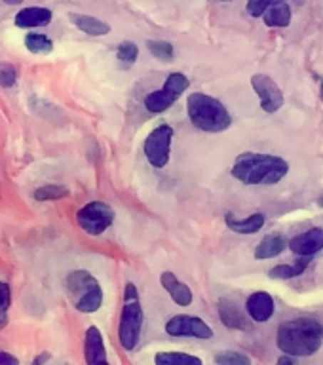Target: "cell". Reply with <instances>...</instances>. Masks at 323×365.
Listing matches in <instances>:
<instances>
[{
    "label": "cell",
    "mask_w": 323,
    "mask_h": 365,
    "mask_svg": "<svg viewBox=\"0 0 323 365\" xmlns=\"http://www.w3.org/2000/svg\"><path fill=\"white\" fill-rule=\"evenodd\" d=\"M247 14L262 17L267 27H289L291 8L287 0H247Z\"/></svg>",
    "instance_id": "9c48e42d"
},
{
    "label": "cell",
    "mask_w": 323,
    "mask_h": 365,
    "mask_svg": "<svg viewBox=\"0 0 323 365\" xmlns=\"http://www.w3.org/2000/svg\"><path fill=\"white\" fill-rule=\"evenodd\" d=\"M84 356L86 361L90 365L108 364L107 350H105V341H103L101 331H99V327H96V325H91V327H88V331H86Z\"/></svg>",
    "instance_id": "4fadbf2b"
},
{
    "label": "cell",
    "mask_w": 323,
    "mask_h": 365,
    "mask_svg": "<svg viewBox=\"0 0 323 365\" xmlns=\"http://www.w3.org/2000/svg\"><path fill=\"white\" fill-rule=\"evenodd\" d=\"M289 250L299 257H310L323 250V228L314 227L287 242Z\"/></svg>",
    "instance_id": "7c38bea8"
},
{
    "label": "cell",
    "mask_w": 323,
    "mask_h": 365,
    "mask_svg": "<svg viewBox=\"0 0 323 365\" xmlns=\"http://www.w3.org/2000/svg\"><path fill=\"white\" fill-rule=\"evenodd\" d=\"M156 365H202V359L190 354L181 352H158L154 356Z\"/></svg>",
    "instance_id": "44dd1931"
},
{
    "label": "cell",
    "mask_w": 323,
    "mask_h": 365,
    "mask_svg": "<svg viewBox=\"0 0 323 365\" xmlns=\"http://www.w3.org/2000/svg\"><path fill=\"white\" fill-rule=\"evenodd\" d=\"M68 190L63 185H46L34 190V200L39 202H46V200H61L63 196H67Z\"/></svg>",
    "instance_id": "cb8c5ba5"
},
{
    "label": "cell",
    "mask_w": 323,
    "mask_h": 365,
    "mask_svg": "<svg viewBox=\"0 0 323 365\" xmlns=\"http://www.w3.org/2000/svg\"><path fill=\"white\" fill-rule=\"evenodd\" d=\"M160 284L164 287L170 297L175 301V304L179 307H188L190 302H193V291L188 287L187 284H183L177 279V276L173 272H164L160 276Z\"/></svg>",
    "instance_id": "2e32d148"
},
{
    "label": "cell",
    "mask_w": 323,
    "mask_h": 365,
    "mask_svg": "<svg viewBox=\"0 0 323 365\" xmlns=\"http://www.w3.org/2000/svg\"><path fill=\"white\" fill-rule=\"evenodd\" d=\"M308 264V257H302L301 261H297L295 264H278V267H274L268 276L274 279H289L295 278V276H301L304 272V268Z\"/></svg>",
    "instance_id": "7402d4cb"
},
{
    "label": "cell",
    "mask_w": 323,
    "mask_h": 365,
    "mask_svg": "<svg viewBox=\"0 0 323 365\" xmlns=\"http://www.w3.org/2000/svg\"><path fill=\"white\" fill-rule=\"evenodd\" d=\"M19 364V359L16 356H11V354L0 352V365H17Z\"/></svg>",
    "instance_id": "f546056e"
},
{
    "label": "cell",
    "mask_w": 323,
    "mask_h": 365,
    "mask_svg": "<svg viewBox=\"0 0 323 365\" xmlns=\"http://www.w3.org/2000/svg\"><path fill=\"white\" fill-rule=\"evenodd\" d=\"M165 333L171 336H194V339H211L213 329L205 324L198 316H188V314H177L165 324Z\"/></svg>",
    "instance_id": "30bf717a"
},
{
    "label": "cell",
    "mask_w": 323,
    "mask_h": 365,
    "mask_svg": "<svg viewBox=\"0 0 323 365\" xmlns=\"http://www.w3.org/2000/svg\"><path fill=\"white\" fill-rule=\"evenodd\" d=\"M143 307L139 301V293H137L135 285H125L124 295V307H122V314H120V325H118V341L124 350L131 352L135 350L137 342L141 339L143 331Z\"/></svg>",
    "instance_id": "5b68a950"
},
{
    "label": "cell",
    "mask_w": 323,
    "mask_h": 365,
    "mask_svg": "<svg viewBox=\"0 0 323 365\" xmlns=\"http://www.w3.org/2000/svg\"><path fill=\"white\" fill-rule=\"evenodd\" d=\"M11 304V291L10 285L0 282V329H4L8 325V312Z\"/></svg>",
    "instance_id": "484cf974"
},
{
    "label": "cell",
    "mask_w": 323,
    "mask_h": 365,
    "mask_svg": "<svg viewBox=\"0 0 323 365\" xmlns=\"http://www.w3.org/2000/svg\"><path fill=\"white\" fill-rule=\"evenodd\" d=\"M51 10L48 8H40V6H29L23 10L17 11L16 16V27L19 29H36V27H46L51 23Z\"/></svg>",
    "instance_id": "9a60e30c"
},
{
    "label": "cell",
    "mask_w": 323,
    "mask_h": 365,
    "mask_svg": "<svg viewBox=\"0 0 323 365\" xmlns=\"http://www.w3.org/2000/svg\"><path fill=\"white\" fill-rule=\"evenodd\" d=\"M287 171L289 164L284 158L261 153L240 154L232 165V177L244 185H276Z\"/></svg>",
    "instance_id": "7a4b0ae2"
},
{
    "label": "cell",
    "mask_w": 323,
    "mask_h": 365,
    "mask_svg": "<svg viewBox=\"0 0 323 365\" xmlns=\"http://www.w3.org/2000/svg\"><path fill=\"white\" fill-rule=\"evenodd\" d=\"M287 247V238L284 234L272 232L265 236L261 240V244L257 245L255 250V259L259 261H265V259H272V257H278L284 253V250Z\"/></svg>",
    "instance_id": "ac0fdd59"
},
{
    "label": "cell",
    "mask_w": 323,
    "mask_h": 365,
    "mask_svg": "<svg viewBox=\"0 0 323 365\" xmlns=\"http://www.w3.org/2000/svg\"><path fill=\"white\" fill-rule=\"evenodd\" d=\"M225 222L230 230L238 234H255L265 227V215L262 213H253V215L245 217V219H236L232 213L225 215Z\"/></svg>",
    "instance_id": "ffe728a7"
},
{
    "label": "cell",
    "mask_w": 323,
    "mask_h": 365,
    "mask_svg": "<svg viewBox=\"0 0 323 365\" xmlns=\"http://www.w3.org/2000/svg\"><path fill=\"white\" fill-rule=\"evenodd\" d=\"M319 205H322V207H323V196H322V198H319Z\"/></svg>",
    "instance_id": "d6a6232c"
},
{
    "label": "cell",
    "mask_w": 323,
    "mask_h": 365,
    "mask_svg": "<svg viewBox=\"0 0 323 365\" xmlns=\"http://www.w3.org/2000/svg\"><path fill=\"white\" fill-rule=\"evenodd\" d=\"M245 310L253 322H268L274 316V299L267 291H255L245 302Z\"/></svg>",
    "instance_id": "5bb4252c"
},
{
    "label": "cell",
    "mask_w": 323,
    "mask_h": 365,
    "mask_svg": "<svg viewBox=\"0 0 323 365\" xmlns=\"http://www.w3.org/2000/svg\"><path fill=\"white\" fill-rule=\"evenodd\" d=\"M251 86L261 99V108L265 113H276L280 107H284V91L267 74H255L251 76Z\"/></svg>",
    "instance_id": "8fae6325"
},
{
    "label": "cell",
    "mask_w": 323,
    "mask_h": 365,
    "mask_svg": "<svg viewBox=\"0 0 323 365\" xmlns=\"http://www.w3.org/2000/svg\"><path fill=\"white\" fill-rule=\"evenodd\" d=\"M221 2H230V0H221Z\"/></svg>",
    "instance_id": "e575fe53"
},
{
    "label": "cell",
    "mask_w": 323,
    "mask_h": 365,
    "mask_svg": "<svg viewBox=\"0 0 323 365\" xmlns=\"http://www.w3.org/2000/svg\"><path fill=\"white\" fill-rule=\"evenodd\" d=\"M17 80V71L14 65L10 63H0V86L2 88H11V86L16 84Z\"/></svg>",
    "instance_id": "f1b7e54d"
},
{
    "label": "cell",
    "mask_w": 323,
    "mask_h": 365,
    "mask_svg": "<svg viewBox=\"0 0 323 365\" xmlns=\"http://www.w3.org/2000/svg\"><path fill=\"white\" fill-rule=\"evenodd\" d=\"M215 364L219 365H250L251 359L240 352H221L215 356Z\"/></svg>",
    "instance_id": "4316f807"
},
{
    "label": "cell",
    "mask_w": 323,
    "mask_h": 365,
    "mask_svg": "<svg viewBox=\"0 0 323 365\" xmlns=\"http://www.w3.org/2000/svg\"><path fill=\"white\" fill-rule=\"evenodd\" d=\"M219 316H221L222 324L230 329H250V322L244 316V312L230 299L219 301Z\"/></svg>",
    "instance_id": "e0dca14e"
},
{
    "label": "cell",
    "mask_w": 323,
    "mask_h": 365,
    "mask_svg": "<svg viewBox=\"0 0 323 365\" xmlns=\"http://www.w3.org/2000/svg\"><path fill=\"white\" fill-rule=\"evenodd\" d=\"M188 86H190V80L187 78V74L171 73L160 90L153 91V93H148L145 97V107H147L148 113L153 114L165 113L188 90Z\"/></svg>",
    "instance_id": "8992f818"
},
{
    "label": "cell",
    "mask_w": 323,
    "mask_h": 365,
    "mask_svg": "<svg viewBox=\"0 0 323 365\" xmlns=\"http://www.w3.org/2000/svg\"><path fill=\"white\" fill-rule=\"evenodd\" d=\"M147 48L156 59H162V61H170V59H173V53H175L173 46L170 42H165V40H148Z\"/></svg>",
    "instance_id": "d4e9b609"
},
{
    "label": "cell",
    "mask_w": 323,
    "mask_h": 365,
    "mask_svg": "<svg viewBox=\"0 0 323 365\" xmlns=\"http://www.w3.org/2000/svg\"><path fill=\"white\" fill-rule=\"evenodd\" d=\"M68 19L78 31L90 34V36H103V34L111 33V25L97 17L86 16V14H68Z\"/></svg>",
    "instance_id": "d6986e66"
},
{
    "label": "cell",
    "mask_w": 323,
    "mask_h": 365,
    "mask_svg": "<svg viewBox=\"0 0 323 365\" xmlns=\"http://www.w3.org/2000/svg\"><path fill=\"white\" fill-rule=\"evenodd\" d=\"M319 91H322V97H323V82H322V88H319Z\"/></svg>",
    "instance_id": "836d02e7"
},
{
    "label": "cell",
    "mask_w": 323,
    "mask_h": 365,
    "mask_svg": "<svg viewBox=\"0 0 323 365\" xmlns=\"http://www.w3.org/2000/svg\"><path fill=\"white\" fill-rule=\"evenodd\" d=\"M171 141H173V128L170 124H162L158 128H154L145 139V147H143L148 164L156 168V170L165 168L171 156Z\"/></svg>",
    "instance_id": "52a82bcc"
},
{
    "label": "cell",
    "mask_w": 323,
    "mask_h": 365,
    "mask_svg": "<svg viewBox=\"0 0 323 365\" xmlns=\"http://www.w3.org/2000/svg\"><path fill=\"white\" fill-rule=\"evenodd\" d=\"M25 46L31 53H40V56L53 51V42L46 34L40 33H29L25 36Z\"/></svg>",
    "instance_id": "603a6c76"
},
{
    "label": "cell",
    "mask_w": 323,
    "mask_h": 365,
    "mask_svg": "<svg viewBox=\"0 0 323 365\" xmlns=\"http://www.w3.org/2000/svg\"><path fill=\"white\" fill-rule=\"evenodd\" d=\"M188 118L198 128L207 133H221L232 124V116L219 99L205 93H190L187 99Z\"/></svg>",
    "instance_id": "3957f363"
},
{
    "label": "cell",
    "mask_w": 323,
    "mask_h": 365,
    "mask_svg": "<svg viewBox=\"0 0 323 365\" xmlns=\"http://www.w3.org/2000/svg\"><path fill=\"white\" fill-rule=\"evenodd\" d=\"M137 56H139V48H137L133 42H130V40L122 42V44L118 46V50H116V57H118V61L128 63V65H131V63L135 61Z\"/></svg>",
    "instance_id": "83f0119b"
},
{
    "label": "cell",
    "mask_w": 323,
    "mask_h": 365,
    "mask_svg": "<svg viewBox=\"0 0 323 365\" xmlns=\"http://www.w3.org/2000/svg\"><path fill=\"white\" fill-rule=\"evenodd\" d=\"M276 342L282 352L293 358L312 356L322 348L323 325L312 318L287 319L280 324Z\"/></svg>",
    "instance_id": "6da1fadb"
},
{
    "label": "cell",
    "mask_w": 323,
    "mask_h": 365,
    "mask_svg": "<svg viewBox=\"0 0 323 365\" xmlns=\"http://www.w3.org/2000/svg\"><path fill=\"white\" fill-rule=\"evenodd\" d=\"M278 364H291V358H285L284 356V358L278 359Z\"/></svg>",
    "instance_id": "1f68e13d"
},
{
    "label": "cell",
    "mask_w": 323,
    "mask_h": 365,
    "mask_svg": "<svg viewBox=\"0 0 323 365\" xmlns=\"http://www.w3.org/2000/svg\"><path fill=\"white\" fill-rule=\"evenodd\" d=\"M2 2H6L8 6H17V4H21L23 0H2Z\"/></svg>",
    "instance_id": "4dcf8cb0"
},
{
    "label": "cell",
    "mask_w": 323,
    "mask_h": 365,
    "mask_svg": "<svg viewBox=\"0 0 323 365\" xmlns=\"http://www.w3.org/2000/svg\"><path fill=\"white\" fill-rule=\"evenodd\" d=\"M78 227L90 236H99L114 222V210L105 202H90L76 213Z\"/></svg>",
    "instance_id": "ba28073f"
},
{
    "label": "cell",
    "mask_w": 323,
    "mask_h": 365,
    "mask_svg": "<svg viewBox=\"0 0 323 365\" xmlns=\"http://www.w3.org/2000/svg\"><path fill=\"white\" fill-rule=\"evenodd\" d=\"M65 289L74 308L82 314L97 312L103 304V289L97 278L88 270H73L65 278Z\"/></svg>",
    "instance_id": "277c9868"
}]
</instances>
